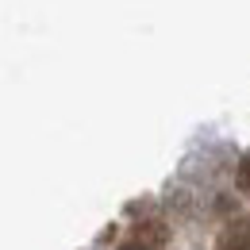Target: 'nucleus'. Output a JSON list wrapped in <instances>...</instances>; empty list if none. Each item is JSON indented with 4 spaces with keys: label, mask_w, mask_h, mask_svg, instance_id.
<instances>
[{
    "label": "nucleus",
    "mask_w": 250,
    "mask_h": 250,
    "mask_svg": "<svg viewBox=\"0 0 250 250\" xmlns=\"http://www.w3.org/2000/svg\"><path fill=\"white\" fill-rule=\"evenodd\" d=\"M239 181H243V185L250 188V154L243 158V166H239Z\"/></svg>",
    "instance_id": "nucleus-2"
},
{
    "label": "nucleus",
    "mask_w": 250,
    "mask_h": 250,
    "mask_svg": "<svg viewBox=\"0 0 250 250\" xmlns=\"http://www.w3.org/2000/svg\"><path fill=\"white\" fill-rule=\"evenodd\" d=\"M247 247H250L247 231H243V227H235V231H227V239H223V247H219V250H247Z\"/></svg>",
    "instance_id": "nucleus-1"
},
{
    "label": "nucleus",
    "mask_w": 250,
    "mask_h": 250,
    "mask_svg": "<svg viewBox=\"0 0 250 250\" xmlns=\"http://www.w3.org/2000/svg\"><path fill=\"white\" fill-rule=\"evenodd\" d=\"M120 250H143V247H120Z\"/></svg>",
    "instance_id": "nucleus-3"
}]
</instances>
